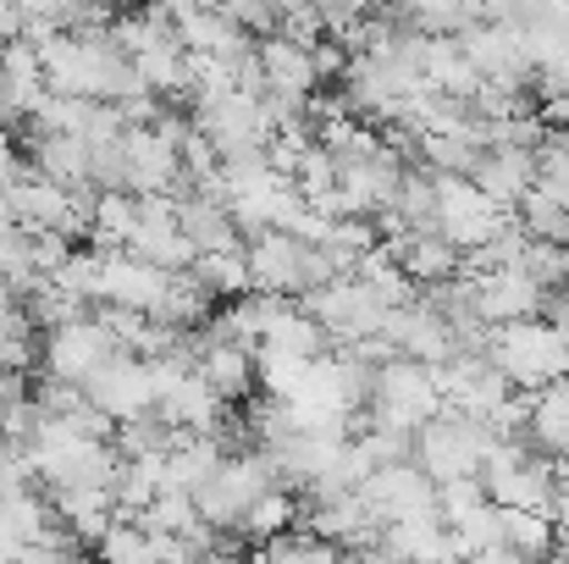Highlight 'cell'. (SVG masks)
Listing matches in <instances>:
<instances>
[{
    "label": "cell",
    "instance_id": "1",
    "mask_svg": "<svg viewBox=\"0 0 569 564\" xmlns=\"http://www.w3.org/2000/svg\"><path fill=\"white\" fill-rule=\"evenodd\" d=\"M487 360L498 366V376L520 393H542V387H559L569 382V338L553 321H515V327H498L492 344H487Z\"/></svg>",
    "mask_w": 569,
    "mask_h": 564
},
{
    "label": "cell",
    "instance_id": "2",
    "mask_svg": "<svg viewBox=\"0 0 569 564\" xmlns=\"http://www.w3.org/2000/svg\"><path fill=\"white\" fill-rule=\"evenodd\" d=\"M243 255H249V283L266 299H310L316 288L338 283L327 255L310 249L299 232H260V238H249Z\"/></svg>",
    "mask_w": 569,
    "mask_h": 564
},
{
    "label": "cell",
    "instance_id": "3",
    "mask_svg": "<svg viewBox=\"0 0 569 564\" xmlns=\"http://www.w3.org/2000/svg\"><path fill=\"white\" fill-rule=\"evenodd\" d=\"M271 487H282L277 471H271V459H266L260 448H249V454L221 459V471L193 493V509H199V521H204L210 532H232V526L249 521V509H254Z\"/></svg>",
    "mask_w": 569,
    "mask_h": 564
},
{
    "label": "cell",
    "instance_id": "4",
    "mask_svg": "<svg viewBox=\"0 0 569 564\" xmlns=\"http://www.w3.org/2000/svg\"><path fill=\"white\" fill-rule=\"evenodd\" d=\"M492 448H498V437H492L481 420L442 409V415L415 437V465H420L437 487H442V482H470V476H481V465H487Z\"/></svg>",
    "mask_w": 569,
    "mask_h": 564
},
{
    "label": "cell",
    "instance_id": "5",
    "mask_svg": "<svg viewBox=\"0 0 569 564\" xmlns=\"http://www.w3.org/2000/svg\"><path fill=\"white\" fill-rule=\"evenodd\" d=\"M437 415H442V393H437V382H431L426 366H415V360H387L377 372L371 409H366L371 426H392V432L420 437Z\"/></svg>",
    "mask_w": 569,
    "mask_h": 564
},
{
    "label": "cell",
    "instance_id": "6",
    "mask_svg": "<svg viewBox=\"0 0 569 564\" xmlns=\"http://www.w3.org/2000/svg\"><path fill=\"white\" fill-rule=\"evenodd\" d=\"M509 221H515V216H509L498 199H487L470 178H437V232H442L465 260L481 255V249H492Z\"/></svg>",
    "mask_w": 569,
    "mask_h": 564
},
{
    "label": "cell",
    "instance_id": "7",
    "mask_svg": "<svg viewBox=\"0 0 569 564\" xmlns=\"http://www.w3.org/2000/svg\"><path fill=\"white\" fill-rule=\"evenodd\" d=\"M305 310L316 316V327H321L327 344H338V349H360V344L381 338V327H387V316H392L360 277H338V283L316 288V294L305 299Z\"/></svg>",
    "mask_w": 569,
    "mask_h": 564
},
{
    "label": "cell",
    "instance_id": "8",
    "mask_svg": "<svg viewBox=\"0 0 569 564\" xmlns=\"http://www.w3.org/2000/svg\"><path fill=\"white\" fill-rule=\"evenodd\" d=\"M193 133L210 139V150L227 161V156H249V150H266L271 145V122H266V100L260 95H216V100H193L189 111Z\"/></svg>",
    "mask_w": 569,
    "mask_h": 564
},
{
    "label": "cell",
    "instance_id": "9",
    "mask_svg": "<svg viewBox=\"0 0 569 564\" xmlns=\"http://www.w3.org/2000/svg\"><path fill=\"white\" fill-rule=\"evenodd\" d=\"M39 360H44V376H50V382L89 387V382L106 372L111 360H122V344L111 338V327H106L100 316H83V321H72V327L50 333Z\"/></svg>",
    "mask_w": 569,
    "mask_h": 564
},
{
    "label": "cell",
    "instance_id": "10",
    "mask_svg": "<svg viewBox=\"0 0 569 564\" xmlns=\"http://www.w3.org/2000/svg\"><path fill=\"white\" fill-rule=\"evenodd\" d=\"M83 398H89L111 426H133V420L156 415V372H150V360L122 355V360H111L106 372L83 387Z\"/></svg>",
    "mask_w": 569,
    "mask_h": 564
},
{
    "label": "cell",
    "instance_id": "11",
    "mask_svg": "<svg viewBox=\"0 0 569 564\" xmlns=\"http://www.w3.org/2000/svg\"><path fill=\"white\" fill-rule=\"evenodd\" d=\"M381 338L392 344V355H398V360H415V366H426V372H437V366L459 360V338H453V327H448L426 299H415V305L392 310V316H387V327H381Z\"/></svg>",
    "mask_w": 569,
    "mask_h": 564
},
{
    "label": "cell",
    "instance_id": "12",
    "mask_svg": "<svg viewBox=\"0 0 569 564\" xmlns=\"http://www.w3.org/2000/svg\"><path fill=\"white\" fill-rule=\"evenodd\" d=\"M128 249H133L139 260L172 271V277L193 271V260H199V249L189 244V232H183V221H178V199H167V194L139 199V227H133V244H128Z\"/></svg>",
    "mask_w": 569,
    "mask_h": 564
},
{
    "label": "cell",
    "instance_id": "13",
    "mask_svg": "<svg viewBox=\"0 0 569 564\" xmlns=\"http://www.w3.org/2000/svg\"><path fill=\"white\" fill-rule=\"evenodd\" d=\"M431 382H437V393H442V409L470 415V420H487L503 398H515V387L498 376V366H492L487 355H459V360L437 366Z\"/></svg>",
    "mask_w": 569,
    "mask_h": 564
},
{
    "label": "cell",
    "instance_id": "14",
    "mask_svg": "<svg viewBox=\"0 0 569 564\" xmlns=\"http://www.w3.org/2000/svg\"><path fill=\"white\" fill-rule=\"evenodd\" d=\"M360 498L371 504V515L381 521V532L398 526V521L437 515V482H431L415 459H409V465H381L377 476L360 487Z\"/></svg>",
    "mask_w": 569,
    "mask_h": 564
},
{
    "label": "cell",
    "instance_id": "15",
    "mask_svg": "<svg viewBox=\"0 0 569 564\" xmlns=\"http://www.w3.org/2000/svg\"><path fill=\"white\" fill-rule=\"evenodd\" d=\"M167 294H172V271L139 260L133 249H106V299H100V305L156 321L161 305H167Z\"/></svg>",
    "mask_w": 569,
    "mask_h": 564
},
{
    "label": "cell",
    "instance_id": "16",
    "mask_svg": "<svg viewBox=\"0 0 569 564\" xmlns=\"http://www.w3.org/2000/svg\"><path fill=\"white\" fill-rule=\"evenodd\" d=\"M167 22H172V33H178V44L189 50V56H221V61H238V56H249L254 50V39L249 33H238L232 28V17L221 11V6H167Z\"/></svg>",
    "mask_w": 569,
    "mask_h": 564
},
{
    "label": "cell",
    "instance_id": "17",
    "mask_svg": "<svg viewBox=\"0 0 569 564\" xmlns=\"http://www.w3.org/2000/svg\"><path fill=\"white\" fill-rule=\"evenodd\" d=\"M260 72H266V95H288V100H316L321 89V67H316V44H299L288 33L254 39Z\"/></svg>",
    "mask_w": 569,
    "mask_h": 564
},
{
    "label": "cell",
    "instance_id": "18",
    "mask_svg": "<svg viewBox=\"0 0 569 564\" xmlns=\"http://www.w3.org/2000/svg\"><path fill=\"white\" fill-rule=\"evenodd\" d=\"M193 372L204 376V387H210L221 404H243V398L260 387L254 349L221 344V338H204V333H193Z\"/></svg>",
    "mask_w": 569,
    "mask_h": 564
},
{
    "label": "cell",
    "instance_id": "19",
    "mask_svg": "<svg viewBox=\"0 0 569 564\" xmlns=\"http://www.w3.org/2000/svg\"><path fill=\"white\" fill-rule=\"evenodd\" d=\"M476 283V310L481 321L498 333V327H515V321H537V310L548 305V294L526 277V271H487V277H470Z\"/></svg>",
    "mask_w": 569,
    "mask_h": 564
},
{
    "label": "cell",
    "instance_id": "20",
    "mask_svg": "<svg viewBox=\"0 0 569 564\" xmlns=\"http://www.w3.org/2000/svg\"><path fill=\"white\" fill-rule=\"evenodd\" d=\"M377 548L387 564H465V548H459V537L442 526V515H420V521L387 526Z\"/></svg>",
    "mask_w": 569,
    "mask_h": 564
},
{
    "label": "cell",
    "instance_id": "21",
    "mask_svg": "<svg viewBox=\"0 0 569 564\" xmlns=\"http://www.w3.org/2000/svg\"><path fill=\"white\" fill-rule=\"evenodd\" d=\"M470 184L481 188L487 199H498L503 210H520V199L537 188V150H509V145L481 150Z\"/></svg>",
    "mask_w": 569,
    "mask_h": 564
},
{
    "label": "cell",
    "instance_id": "22",
    "mask_svg": "<svg viewBox=\"0 0 569 564\" xmlns=\"http://www.w3.org/2000/svg\"><path fill=\"white\" fill-rule=\"evenodd\" d=\"M178 221H183V232H189V244L199 255H238L243 249V227L210 194H183L178 199Z\"/></svg>",
    "mask_w": 569,
    "mask_h": 564
},
{
    "label": "cell",
    "instance_id": "23",
    "mask_svg": "<svg viewBox=\"0 0 569 564\" xmlns=\"http://www.w3.org/2000/svg\"><path fill=\"white\" fill-rule=\"evenodd\" d=\"M403 266L409 283H426V288H442V283H459L465 277V255L442 238V232H409L403 244H387Z\"/></svg>",
    "mask_w": 569,
    "mask_h": 564
},
{
    "label": "cell",
    "instance_id": "24",
    "mask_svg": "<svg viewBox=\"0 0 569 564\" xmlns=\"http://www.w3.org/2000/svg\"><path fill=\"white\" fill-rule=\"evenodd\" d=\"M56 504V521L78 537V543H100L111 526H117V493H100V487H61L50 493Z\"/></svg>",
    "mask_w": 569,
    "mask_h": 564
},
{
    "label": "cell",
    "instance_id": "25",
    "mask_svg": "<svg viewBox=\"0 0 569 564\" xmlns=\"http://www.w3.org/2000/svg\"><path fill=\"white\" fill-rule=\"evenodd\" d=\"M221 443L216 437H183L178 432V443H172V454H167V493H199L216 471H221Z\"/></svg>",
    "mask_w": 569,
    "mask_h": 564
},
{
    "label": "cell",
    "instance_id": "26",
    "mask_svg": "<svg viewBox=\"0 0 569 564\" xmlns=\"http://www.w3.org/2000/svg\"><path fill=\"white\" fill-rule=\"evenodd\" d=\"M531 443L548 459H569V382L531 393Z\"/></svg>",
    "mask_w": 569,
    "mask_h": 564
},
{
    "label": "cell",
    "instance_id": "27",
    "mask_svg": "<svg viewBox=\"0 0 569 564\" xmlns=\"http://www.w3.org/2000/svg\"><path fill=\"white\" fill-rule=\"evenodd\" d=\"M133 72L150 95H183L189 100V50L178 44V33L150 44L144 56H133Z\"/></svg>",
    "mask_w": 569,
    "mask_h": 564
},
{
    "label": "cell",
    "instance_id": "28",
    "mask_svg": "<svg viewBox=\"0 0 569 564\" xmlns=\"http://www.w3.org/2000/svg\"><path fill=\"white\" fill-rule=\"evenodd\" d=\"M133 227H139V194L111 188V194L94 199V221H89L94 249H128L133 244Z\"/></svg>",
    "mask_w": 569,
    "mask_h": 564
},
{
    "label": "cell",
    "instance_id": "29",
    "mask_svg": "<svg viewBox=\"0 0 569 564\" xmlns=\"http://www.w3.org/2000/svg\"><path fill=\"white\" fill-rule=\"evenodd\" d=\"M249 249V244H243ZM199 255L193 260V283L210 294V299H221V305H232V299H249L254 294V283H249V255Z\"/></svg>",
    "mask_w": 569,
    "mask_h": 564
},
{
    "label": "cell",
    "instance_id": "30",
    "mask_svg": "<svg viewBox=\"0 0 569 564\" xmlns=\"http://www.w3.org/2000/svg\"><path fill=\"white\" fill-rule=\"evenodd\" d=\"M94 560L100 564H161V548H156V532L144 521H117L94 543Z\"/></svg>",
    "mask_w": 569,
    "mask_h": 564
},
{
    "label": "cell",
    "instance_id": "31",
    "mask_svg": "<svg viewBox=\"0 0 569 564\" xmlns=\"http://www.w3.org/2000/svg\"><path fill=\"white\" fill-rule=\"evenodd\" d=\"M293 521H299L293 493H288V487H271V493L249 509V521L238 526V537H249V543H277V537H288V532H293Z\"/></svg>",
    "mask_w": 569,
    "mask_h": 564
},
{
    "label": "cell",
    "instance_id": "32",
    "mask_svg": "<svg viewBox=\"0 0 569 564\" xmlns=\"http://www.w3.org/2000/svg\"><path fill=\"white\" fill-rule=\"evenodd\" d=\"M515 221L526 227V238H531V244H569V205L548 199L542 188H531V194L520 199Z\"/></svg>",
    "mask_w": 569,
    "mask_h": 564
},
{
    "label": "cell",
    "instance_id": "33",
    "mask_svg": "<svg viewBox=\"0 0 569 564\" xmlns=\"http://www.w3.org/2000/svg\"><path fill=\"white\" fill-rule=\"evenodd\" d=\"M553 537H559V526L548 515H509L503 509V543L526 564H553Z\"/></svg>",
    "mask_w": 569,
    "mask_h": 564
},
{
    "label": "cell",
    "instance_id": "34",
    "mask_svg": "<svg viewBox=\"0 0 569 564\" xmlns=\"http://www.w3.org/2000/svg\"><path fill=\"white\" fill-rule=\"evenodd\" d=\"M515 271H526L548 299L553 294H565L569 288V244H526V255H520V266Z\"/></svg>",
    "mask_w": 569,
    "mask_h": 564
},
{
    "label": "cell",
    "instance_id": "35",
    "mask_svg": "<svg viewBox=\"0 0 569 564\" xmlns=\"http://www.w3.org/2000/svg\"><path fill=\"white\" fill-rule=\"evenodd\" d=\"M172 443H178V432L161 420V415H144V420H133V426H117V454L122 459H144V454H172Z\"/></svg>",
    "mask_w": 569,
    "mask_h": 564
},
{
    "label": "cell",
    "instance_id": "36",
    "mask_svg": "<svg viewBox=\"0 0 569 564\" xmlns=\"http://www.w3.org/2000/svg\"><path fill=\"white\" fill-rule=\"evenodd\" d=\"M487 504H492V498H487L481 476H470V482H442V487H437V515H442V526H448V532H453V526H465V521H476Z\"/></svg>",
    "mask_w": 569,
    "mask_h": 564
},
{
    "label": "cell",
    "instance_id": "37",
    "mask_svg": "<svg viewBox=\"0 0 569 564\" xmlns=\"http://www.w3.org/2000/svg\"><path fill=\"white\" fill-rule=\"evenodd\" d=\"M537 188L569 205V133H548V145L537 150Z\"/></svg>",
    "mask_w": 569,
    "mask_h": 564
},
{
    "label": "cell",
    "instance_id": "38",
    "mask_svg": "<svg viewBox=\"0 0 569 564\" xmlns=\"http://www.w3.org/2000/svg\"><path fill=\"white\" fill-rule=\"evenodd\" d=\"M144 526H150L156 537H189L193 526H199V509H193L189 493H161V498L150 504Z\"/></svg>",
    "mask_w": 569,
    "mask_h": 564
},
{
    "label": "cell",
    "instance_id": "39",
    "mask_svg": "<svg viewBox=\"0 0 569 564\" xmlns=\"http://www.w3.org/2000/svg\"><path fill=\"white\" fill-rule=\"evenodd\" d=\"M22 564H83V543H78L67 526H56L50 537H39V543L22 554Z\"/></svg>",
    "mask_w": 569,
    "mask_h": 564
},
{
    "label": "cell",
    "instance_id": "40",
    "mask_svg": "<svg viewBox=\"0 0 569 564\" xmlns=\"http://www.w3.org/2000/svg\"><path fill=\"white\" fill-rule=\"evenodd\" d=\"M33 167H22V150H17V139L0 128V194H11V188L22 184Z\"/></svg>",
    "mask_w": 569,
    "mask_h": 564
},
{
    "label": "cell",
    "instance_id": "41",
    "mask_svg": "<svg viewBox=\"0 0 569 564\" xmlns=\"http://www.w3.org/2000/svg\"><path fill=\"white\" fill-rule=\"evenodd\" d=\"M11 39H28V17H22V6L0 0V44H11Z\"/></svg>",
    "mask_w": 569,
    "mask_h": 564
},
{
    "label": "cell",
    "instance_id": "42",
    "mask_svg": "<svg viewBox=\"0 0 569 564\" xmlns=\"http://www.w3.org/2000/svg\"><path fill=\"white\" fill-rule=\"evenodd\" d=\"M548 122H553L559 133H569V89H559V95L548 100Z\"/></svg>",
    "mask_w": 569,
    "mask_h": 564
},
{
    "label": "cell",
    "instance_id": "43",
    "mask_svg": "<svg viewBox=\"0 0 569 564\" xmlns=\"http://www.w3.org/2000/svg\"><path fill=\"white\" fill-rule=\"evenodd\" d=\"M465 564H526V560L503 543V548H487V554H476V560H465Z\"/></svg>",
    "mask_w": 569,
    "mask_h": 564
},
{
    "label": "cell",
    "instance_id": "44",
    "mask_svg": "<svg viewBox=\"0 0 569 564\" xmlns=\"http://www.w3.org/2000/svg\"><path fill=\"white\" fill-rule=\"evenodd\" d=\"M548 321H553V327L569 338V288H565V294H553V316H548Z\"/></svg>",
    "mask_w": 569,
    "mask_h": 564
}]
</instances>
